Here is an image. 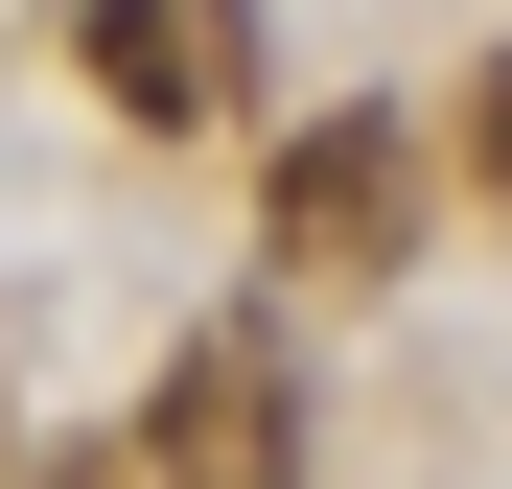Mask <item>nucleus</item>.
Wrapping results in <instances>:
<instances>
[{"instance_id": "f257e3e1", "label": "nucleus", "mask_w": 512, "mask_h": 489, "mask_svg": "<svg viewBox=\"0 0 512 489\" xmlns=\"http://www.w3.org/2000/svg\"><path fill=\"white\" fill-rule=\"evenodd\" d=\"M280 257H303V280L419 257V140H396V117H303V140H280Z\"/></svg>"}, {"instance_id": "f03ea898", "label": "nucleus", "mask_w": 512, "mask_h": 489, "mask_svg": "<svg viewBox=\"0 0 512 489\" xmlns=\"http://www.w3.org/2000/svg\"><path fill=\"white\" fill-rule=\"evenodd\" d=\"M94 94L163 117V140H210L256 94V0H94Z\"/></svg>"}, {"instance_id": "7ed1b4c3", "label": "nucleus", "mask_w": 512, "mask_h": 489, "mask_svg": "<svg viewBox=\"0 0 512 489\" xmlns=\"http://www.w3.org/2000/svg\"><path fill=\"white\" fill-rule=\"evenodd\" d=\"M163 443H187L210 489H280V466H303V396H280V350H256V326H210V350L163 373Z\"/></svg>"}, {"instance_id": "20e7f679", "label": "nucleus", "mask_w": 512, "mask_h": 489, "mask_svg": "<svg viewBox=\"0 0 512 489\" xmlns=\"http://www.w3.org/2000/svg\"><path fill=\"white\" fill-rule=\"evenodd\" d=\"M466 163H489V187H512V70H489V94H466Z\"/></svg>"}]
</instances>
